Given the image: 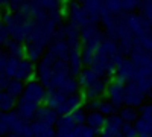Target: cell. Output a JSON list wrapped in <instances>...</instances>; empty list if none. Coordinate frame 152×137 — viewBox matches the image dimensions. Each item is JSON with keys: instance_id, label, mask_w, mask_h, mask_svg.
<instances>
[{"instance_id": "6da1fadb", "label": "cell", "mask_w": 152, "mask_h": 137, "mask_svg": "<svg viewBox=\"0 0 152 137\" xmlns=\"http://www.w3.org/2000/svg\"><path fill=\"white\" fill-rule=\"evenodd\" d=\"M81 41L82 47L87 49H93L97 51L105 40H104V32L100 31L96 24H88L84 29H81Z\"/></svg>"}, {"instance_id": "5b68a950", "label": "cell", "mask_w": 152, "mask_h": 137, "mask_svg": "<svg viewBox=\"0 0 152 137\" xmlns=\"http://www.w3.org/2000/svg\"><path fill=\"white\" fill-rule=\"evenodd\" d=\"M85 105V97L82 93H78V95H73V96H67V99L64 101V104H62L56 113L61 114V116H69L72 114L73 111L79 110Z\"/></svg>"}, {"instance_id": "8992f818", "label": "cell", "mask_w": 152, "mask_h": 137, "mask_svg": "<svg viewBox=\"0 0 152 137\" xmlns=\"http://www.w3.org/2000/svg\"><path fill=\"white\" fill-rule=\"evenodd\" d=\"M69 15H70V23H73L75 26L79 28V29H84L85 26L91 24V23H90V17H88V14H87V11H85L84 5L73 3V5L70 6Z\"/></svg>"}, {"instance_id": "7a4b0ae2", "label": "cell", "mask_w": 152, "mask_h": 137, "mask_svg": "<svg viewBox=\"0 0 152 137\" xmlns=\"http://www.w3.org/2000/svg\"><path fill=\"white\" fill-rule=\"evenodd\" d=\"M46 95H47V90L44 89V85L38 81V79H32L29 82H26V87H24V93H23V99L32 102V104H37V105H44L46 102Z\"/></svg>"}, {"instance_id": "30bf717a", "label": "cell", "mask_w": 152, "mask_h": 137, "mask_svg": "<svg viewBox=\"0 0 152 137\" xmlns=\"http://www.w3.org/2000/svg\"><path fill=\"white\" fill-rule=\"evenodd\" d=\"M58 120H59V117H58L56 110L50 108L47 105H41L35 116V122H41V123H46V125H50V127H56Z\"/></svg>"}, {"instance_id": "7402d4cb", "label": "cell", "mask_w": 152, "mask_h": 137, "mask_svg": "<svg viewBox=\"0 0 152 137\" xmlns=\"http://www.w3.org/2000/svg\"><path fill=\"white\" fill-rule=\"evenodd\" d=\"M75 137H96V131L93 128H90L88 125H81V127H76L73 131Z\"/></svg>"}, {"instance_id": "5bb4252c", "label": "cell", "mask_w": 152, "mask_h": 137, "mask_svg": "<svg viewBox=\"0 0 152 137\" xmlns=\"http://www.w3.org/2000/svg\"><path fill=\"white\" fill-rule=\"evenodd\" d=\"M105 123H107V117L102 113H99V111H88L85 125L93 128L96 133H102L105 128Z\"/></svg>"}, {"instance_id": "2e32d148", "label": "cell", "mask_w": 152, "mask_h": 137, "mask_svg": "<svg viewBox=\"0 0 152 137\" xmlns=\"http://www.w3.org/2000/svg\"><path fill=\"white\" fill-rule=\"evenodd\" d=\"M6 53H9L11 56L23 59L24 56H26V44H23L21 41L9 40L6 43Z\"/></svg>"}, {"instance_id": "9a60e30c", "label": "cell", "mask_w": 152, "mask_h": 137, "mask_svg": "<svg viewBox=\"0 0 152 137\" xmlns=\"http://www.w3.org/2000/svg\"><path fill=\"white\" fill-rule=\"evenodd\" d=\"M32 128V137H56V128L46 125L41 122H32L31 123Z\"/></svg>"}, {"instance_id": "8fae6325", "label": "cell", "mask_w": 152, "mask_h": 137, "mask_svg": "<svg viewBox=\"0 0 152 137\" xmlns=\"http://www.w3.org/2000/svg\"><path fill=\"white\" fill-rule=\"evenodd\" d=\"M123 125H125V122H123V119L120 117V114H113V116L107 117V123H105V128H104L102 133L110 134V136H113V137L120 136Z\"/></svg>"}, {"instance_id": "ac0fdd59", "label": "cell", "mask_w": 152, "mask_h": 137, "mask_svg": "<svg viewBox=\"0 0 152 137\" xmlns=\"http://www.w3.org/2000/svg\"><path fill=\"white\" fill-rule=\"evenodd\" d=\"M24 87H26V84H24L23 81H18V79H11L8 87H6V93L11 95L12 97H15V99H20L24 93Z\"/></svg>"}, {"instance_id": "ffe728a7", "label": "cell", "mask_w": 152, "mask_h": 137, "mask_svg": "<svg viewBox=\"0 0 152 137\" xmlns=\"http://www.w3.org/2000/svg\"><path fill=\"white\" fill-rule=\"evenodd\" d=\"M17 101L18 99L12 97L6 92H2V95H0V108H2V113H9L11 110L17 108Z\"/></svg>"}, {"instance_id": "d6986e66", "label": "cell", "mask_w": 152, "mask_h": 137, "mask_svg": "<svg viewBox=\"0 0 152 137\" xmlns=\"http://www.w3.org/2000/svg\"><path fill=\"white\" fill-rule=\"evenodd\" d=\"M119 114L125 123H134L140 119V111H138V108H134V107H126V105L122 107Z\"/></svg>"}, {"instance_id": "e0dca14e", "label": "cell", "mask_w": 152, "mask_h": 137, "mask_svg": "<svg viewBox=\"0 0 152 137\" xmlns=\"http://www.w3.org/2000/svg\"><path fill=\"white\" fill-rule=\"evenodd\" d=\"M59 90L64 93L66 96H73V95L81 93L79 92L81 90V84H79V81H78V78H76V76H70L64 84L59 87Z\"/></svg>"}, {"instance_id": "3957f363", "label": "cell", "mask_w": 152, "mask_h": 137, "mask_svg": "<svg viewBox=\"0 0 152 137\" xmlns=\"http://www.w3.org/2000/svg\"><path fill=\"white\" fill-rule=\"evenodd\" d=\"M125 92H126L125 82H122L116 76L110 79L108 89H107V97L116 108H120L125 105Z\"/></svg>"}, {"instance_id": "4fadbf2b", "label": "cell", "mask_w": 152, "mask_h": 137, "mask_svg": "<svg viewBox=\"0 0 152 137\" xmlns=\"http://www.w3.org/2000/svg\"><path fill=\"white\" fill-rule=\"evenodd\" d=\"M67 99V96L62 93L59 89H47V95H46V102L44 105L53 108V110H58L64 101Z\"/></svg>"}, {"instance_id": "603a6c76", "label": "cell", "mask_w": 152, "mask_h": 137, "mask_svg": "<svg viewBox=\"0 0 152 137\" xmlns=\"http://www.w3.org/2000/svg\"><path fill=\"white\" fill-rule=\"evenodd\" d=\"M87 111L84 110V107L82 108H79V110H76V111H73V113L70 114L72 117H73V120H75V123L78 127H81V125H85L87 123Z\"/></svg>"}, {"instance_id": "d4e9b609", "label": "cell", "mask_w": 152, "mask_h": 137, "mask_svg": "<svg viewBox=\"0 0 152 137\" xmlns=\"http://www.w3.org/2000/svg\"><path fill=\"white\" fill-rule=\"evenodd\" d=\"M138 111H140V117L151 119V117H152V102H146V104H143L140 108H138Z\"/></svg>"}, {"instance_id": "484cf974", "label": "cell", "mask_w": 152, "mask_h": 137, "mask_svg": "<svg viewBox=\"0 0 152 137\" xmlns=\"http://www.w3.org/2000/svg\"><path fill=\"white\" fill-rule=\"evenodd\" d=\"M137 6V3L134 0H126V2H122V11H132Z\"/></svg>"}, {"instance_id": "9c48e42d", "label": "cell", "mask_w": 152, "mask_h": 137, "mask_svg": "<svg viewBox=\"0 0 152 137\" xmlns=\"http://www.w3.org/2000/svg\"><path fill=\"white\" fill-rule=\"evenodd\" d=\"M135 72H137V67H135V64L132 63V61L122 59L116 67V78L120 79L122 82L132 81L135 78Z\"/></svg>"}, {"instance_id": "52a82bcc", "label": "cell", "mask_w": 152, "mask_h": 137, "mask_svg": "<svg viewBox=\"0 0 152 137\" xmlns=\"http://www.w3.org/2000/svg\"><path fill=\"white\" fill-rule=\"evenodd\" d=\"M35 75H37V66L34 63H31L29 59L23 58V59H20V64H18V69L15 72L14 79L23 81L24 84H26V82L35 79Z\"/></svg>"}, {"instance_id": "277c9868", "label": "cell", "mask_w": 152, "mask_h": 137, "mask_svg": "<svg viewBox=\"0 0 152 137\" xmlns=\"http://www.w3.org/2000/svg\"><path fill=\"white\" fill-rule=\"evenodd\" d=\"M145 101V93L140 90L134 81H131L128 85H126V92H125V105L126 107H142Z\"/></svg>"}, {"instance_id": "44dd1931", "label": "cell", "mask_w": 152, "mask_h": 137, "mask_svg": "<svg viewBox=\"0 0 152 137\" xmlns=\"http://www.w3.org/2000/svg\"><path fill=\"white\" fill-rule=\"evenodd\" d=\"M43 56V47L38 46V44H34V43H28L26 44V59H29L31 63H35Z\"/></svg>"}, {"instance_id": "ba28073f", "label": "cell", "mask_w": 152, "mask_h": 137, "mask_svg": "<svg viewBox=\"0 0 152 137\" xmlns=\"http://www.w3.org/2000/svg\"><path fill=\"white\" fill-rule=\"evenodd\" d=\"M38 110H40V105L32 104V102L26 101V99H23V97H20L18 101H17V108H15V111H17V114H18L21 119H24L26 122L35 120V116H37V113H38Z\"/></svg>"}, {"instance_id": "cb8c5ba5", "label": "cell", "mask_w": 152, "mask_h": 137, "mask_svg": "<svg viewBox=\"0 0 152 137\" xmlns=\"http://www.w3.org/2000/svg\"><path fill=\"white\" fill-rule=\"evenodd\" d=\"M122 136L123 137H138V133H137V128L134 123H125L122 128Z\"/></svg>"}, {"instance_id": "4316f807", "label": "cell", "mask_w": 152, "mask_h": 137, "mask_svg": "<svg viewBox=\"0 0 152 137\" xmlns=\"http://www.w3.org/2000/svg\"><path fill=\"white\" fill-rule=\"evenodd\" d=\"M5 137H23V136H20V134H14V133H11V134H8V136H5Z\"/></svg>"}, {"instance_id": "83f0119b", "label": "cell", "mask_w": 152, "mask_h": 137, "mask_svg": "<svg viewBox=\"0 0 152 137\" xmlns=\"http://www.w3.org/2000/svg\"><path fill=\"white\" fill-rule=\"evenodd\" d=\"M100 137H113V136H110V134H105V133H102V134H100Z\"/></svg>"}, {"instance_id": "7c38bea8", "label": "cell", "mask_w": 152, "mask_h": 137, "mask_svg": "<svg viewBox=\"0 0 152 137\" xmlns=\"http://www.w3.org/2000/svg\"><path fill=\"white\" fill-rule=\"evenodd\" d=\"M99 78H102V75H100L99 72H96L93 67H85L81 72V75L78 76V81L81 84V92L85 90V89H88L90 85H93Z\"/></svg>"}]
</instances>
